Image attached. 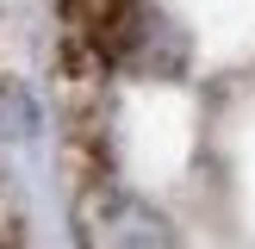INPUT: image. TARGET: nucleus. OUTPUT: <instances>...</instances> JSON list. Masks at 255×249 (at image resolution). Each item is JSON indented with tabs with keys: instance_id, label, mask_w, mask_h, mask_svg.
I'll use <instances>...</instances> for the list:
<instances>
[{
	"instance_id": "1",
	"label": "nucleus",
	"mask_w": 255,
	"mask_h": 249,
	"mask_svg": "<svg viewBox=\"0 0 255 249\" xmlns=\"http://www.w3.org/2000/svg\"><path fill=\"white\" fill-rule=\"evenodd\" d=\"M75 237L81 249H174V224L143 193L119 181H94L75 199Z\"/></svg>"
},
{
	"instance_id": "2",
	"label": "nucleus",
	"mask_w": 255,
	"mask_h": 249,
	"mask_svg": "<svg viewBox=\"0 0 255 249\" xmlns=\"http://www.w3.org/2000/svg\"><path fill=\"white\" fill-rule=\"evenodd\" d=\"M0 131L6 137H31L37 131V100L19 81H0Z\"/></svg>"
},
{
	"instance_id": "3",
	"label": "nucleus",
	"mask_w": 255,
	"mask_h": 249,
	"mask_svg": "<svg viewBox=\"0 0 255 249\" xmlns=\"http://www.w3.org/2000/svg\"><path fill=\"white\" fill-rule=\"evenodd\" d=\"M0 237H6V218H0Z\"/></svg>"
}]
</instances>
